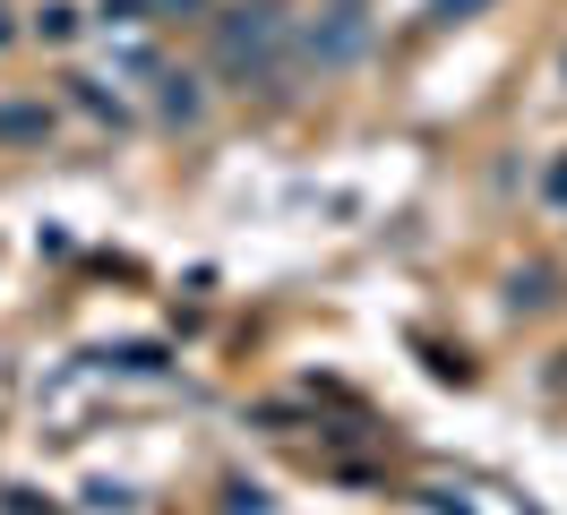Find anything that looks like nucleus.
<instances>
[{
    "instance_id": "obj_2",
    "label": "nucleus",
    "mask_w": 567,
    "mask_h": 515,
    "mask_svg": "<svg viewBox=\"0 0 567 515\" xmlns=\"http://www.w3.org/2000/svg\"><path fill=\"white\" fill-rule=\"evenodd\" d=\"M155 86H164V112H173V121H198V112H207V95H198V78H181V69H164Z\"/></svg>"
},
{
    "instance_id": "obj_6",
    "label": "nucleus",
    "mask_w": 567,
    "mask_h": 515,
    "mask_svg": "<svg viewBox=\"0 0 567 515\" xmlns=\"http://www.w3.org/2000/svg\"><path fill=\"white\" fill-rule=\"evenodd\" d=\"M559 292H550V275L533 267V275H516V292H507V309H550Z\"/></svg>"
},
{
    "instance_id": "obj_9",
    "label": "nucleus",
    "mask_w": 567,
    "mask_h": 515,
    "mask_svg": "<svg viewBox=\"0 0 567 515\" xmlns=\"http://www.w3.org/2000/svg\"><path fill=\"white\" fill-rule=\"evenodd\" d=\"M482 9H491V0H430V18H439V27H464V18H482Z\"/></svg>"
},
{
    "instance_id": "obj_11",
    "label": "nucleus",
    "mask_w": 567,
    "mask_h": 515,
    "mask_svg": "<svg viewBox=\"0 0 567 515\" xmlns=\"http://www.w3.org/2000/svg\"><path fill=\"white\" fill-rule=\"evenodd\" d=\"M559 78H567V52H559Z\"/></svg>"
},
{
    "instance_id": "obj_5",
    "label": "nucleus",
    "mask_w": 567,
    "mask_h": 515,
    "mask_svg": "<svg viewBox=\"0 0 567 515\" xmlns=\"http://www.w3.org/2000/svg\"><path fill=\"white\" fill-rule=\"evenodd\" d=\"M78 86V103H86V112H95V121H112V130H121V121H130V112H121V95H104V86H95V78H70Z\"/></svg>"
},
{
    "instance_id": "obj_8",
    "label": "nucleus",
    "mask_w": 567,
    "mask_h": 515,
    "mask_svg": "<svg viewBox=\"0 0 567 515\" xmlns=\"http://www.w3.org/2000/svg\"><path fill=\"white\" fill-rule=\"evenodd\" d=\"M207 9H215V0H155V18H164V27H198Z\"/></svg>"
},
{
    "instance_id": "obj_1",
    "label": "nucleus",
    "mask_w": 567,
    "mask_h": 515,
    "mask_svg": "<svg viewBox=\"0 0 567 515\" xmlns=\"http://www.w3.org/2000/svg\"><path fill=\"white\" fill-rule=\"evenodd\" d=\"M361 52H370V18H361V0H327L319 18L301 27V61H319V69H353Z\"/></svg>"
},
{
    "instance_id": "obj_4",
    "label": "nucleus",
    "mask_w": 567,
    "mask_h": 515,
    "mask_svg": "<svg viewBox=\"0 0 567 515\" xmlns=\"http://www.w3.org/2000/svg\"><path fill=\"white\" fill-rule=\"evenodd\" d=\"M35 34H43V43H70V34H78V9H70V0H43V9H35Z\"/></svg>"
},
{
    "instance_id": "obj_3",
    "label": "nucleus",
    "mask_w": 567,
    "mask_h": 515,
    "mask_svg": "<svg viewBox=\"0 0 567 515\" xmlns=\"http://www.w3.org/2000/svg\"><path fill=\"white\" fill-rule=\"evenodd\" d=\"M0 137H52V112L43 103H0Z\"/></svg>"
},
{
    "instance_id": "obj_7",
    "label": "nucleus",
    "mask_w": 567,
    "mask_h": 515,
    "mask_svg": "<svg viewBox=\"0 0 567 515\" xmlns=\"http://www.w3.org/2000/svg\"><path fill=\"white\" fill-rule=\"evenodd\" d=\"M104 27H155V0H95Z\"/></svg>"
},
{
    "instance_id": "obj_10",
    "label": "nucleus",
    "mask_w": 567,
    "mask_h": 515,
    "mask_svg": "<svg viewBox=\"0 0 567 515\" xmlns=\"http://www.w3.org/2000/svg\"><path fill=\"white\" fill-rule=\"evenodd\" d=\"M542 189H550V206H567V155L550 164V181H542Z\"/></svg>"
}]
</instances>
